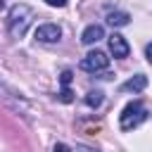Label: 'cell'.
<instances>
[{
  "label": "cell",
  "instance_id": "5",
  "mask_svg": "<svg viewBox=\"0 0 152 152\" xmlns=\"http://www.w3.org/2000/svg\"><path fill=\"white\" fill-rule=\"evenodd\" d=\"M107 43H109V52H112L116 59H124V57H128L131 48H128V43H126V38H124L121 33H112V36L107 38Z\"/></svg>",
  "mask_w": 152,
  "mask_h": 152
},
{
  "label": "cell",
  "instance_id": "13",
  "mask_svg": "<svg viewBox=\"0 0 152 152\" xmlns=\"http://www.w3.org/2000/svg\"><path fill=\"white\" fill-rule=\"evenodd\" d=\"M55 152H71V147L64 145V142H57V145H55Z\"/></svg>",
  "mask_w": 152,
  "mask_h": 152
},
{
  "label": "cell",
  "instance_id": "16",
  "mask_svg": "<svg viewBox=\"0 0 152 152\" xmlns=\"http://www.w3.org/2000/svg\"><path fill=\"white\" fill-rule=\"evenodd\" d=\"M2 7H5V0H0V10H2Z\"/></svg>",
  "mask_w": 152,
  "mask_h": 152
},
{
  "label": "cell",
  "instance_id": "1",
  "mask_svg": "<svg viewBox=\"0 0 152 152\" xmlns=\"http://www.w3.org/2000/svg\"><path fill=\"white\" fill-rule=\"evenodd\" d=\"M33 21V10L28 5H14L10 10V19H7V28L14 38H21L26 33V28Z\"/></svg>",
  "mask_w": 152,
  "mask_h": 152
},
{
  "label": "cell",
  "instance_id": "14",
  "mask_svg": "<svg viewBox=\"0 0 152 152\" xmlns=\"http://www.w3.org/2000/svg\"><path fill=\"white\" fill-rule=\"evenodd\" d=\"M145 57H147V62L152 64V43H147V48H145Z\"/></svg>",
  "mask_w": 152,
  "mask_h": 152
},
{
  "label": "cell",
  "instance_id": "4",
  "mask_svg": "<svg viewBox=\"0 0 152 152\" xmlns=\"http://www.w3.org/2000/svg\"><path fill=\"white\" fill-rule=\"evenodd\" d=\"M62 38V28L57 24H40L36 28V40L40 43H57Z\"/></svg>",
  "mask_w": 152,
  "mask_h": 152
},
{
  "label": "cell",
  "instance_id": "3",
  "mask_svg": "<svg viewBox=\"0 0 152 152\" xmlns=\"http://www.w3.org/2000/svg\"><path fill=\"white\" fill-rule=\"evenodd\" d=\"M107 66H109V57H107V52H102V50H93V52H88V55L81 59V69H83V71H90V74L104 71Z\"/></svg>",
  "mask_w": 152,
  "mask_h": 152
},
{
  "label": "cell",
  "instance_id": "12",
  "mask_svg": "<svg viewBox=\"0 0 152 152\" xmlns=\"http://www.w3.org/2000/svg\"><path fill=\"white\" fill-rule=\"evenodd\" d=\"M45 2H48L50 7H66V2H69V0H45Z\"/></svg>",
  "mask_w": 152,
  "mask_h": 152
},
{
  "label": "cell",
  "instance_id": "10",
  "mask_svg": "<svg viewBox=\"0 0 152 152\" xmlns=\"http://www.w3.org/2000/svg\"><path fill=\"white\" fill-rule=\"evenodd\" d=\"M57 100H59V102H64V104H69V102H74V93L69 90V86L59 90V95H57Z\"/></svg>",
  "mask_w": 152,
  "mask_h": 152
},
{
  "label": "cell",
  "instance_id": "15",
  "mask_svg": "<svg viewBox=\"0 0 152 152\" xmlns=\"http://www.w3.org/2000/svg\"><path fill=\"white\" fill-rule=\"evenodd\" d=\"M78 152H97V150H93V147H86V145H78Z\"/></svg>",
  "mask_w": 152,
  "mask_h": 152
},
{
  "label": "cell",
  "instance_id": "11",
  "mask_svg": "<svg viewBox=\"0 0 152 152\" xmlns=\"http://www.w3.org/2000/svg\"><path fill=\"white\" fill-rule=\"evenodd\" d=\"M71 78H74V74H71V71L66 69V71H62V76H59V83H62V86L66 88V86L71 83Z\"/></svg>",
  "mask_w": 152,
  "mask_h": 152
},
{
  "label": "cell",
  "instance_id": "9",
  "mask_svg": "<svg viewBox=\"0 0 152 152\" xmlns=\"http://www.w3.org/2000/svg\"><path fill=\"white\" fill-rule=\"evenodd\" d=\"M86 104H88V107H100V104H102V93H100V90H90V93L86 95Z\"/></svg>",
  "mask_w": 152,
  "mask_h": 152
},
{
  "label": "cell",
  "instance_id": "2",
  "mask_svg": "<svg viewBox=\"0 0 152 152\" xmlns=\"http://www.w3.org/2000/svg\"><path fill=\"white\" fill-rule=\"evenodd\" d=\"M145 119H147L145 107H142L140 102H128V104L124 107L121 116H119V126H121V131H133V128H138Z\"/></svg>",
  "mask_w": 152,
  "mask_h": 152
},
{
  "label": "cell",
  "instance_id": "6",
  "mask_svg": "<svg viewBox=\"0 0 152 152\" xmlns=\"http://www.w3.org/2000/svg\"><path fill=\"white\" fill-rule=\"evenodd\" d=\"M100 38H104V28H102L100 24H90V26H86L83 33H81V43H83V45H93V43H97Z\"/></svg>",
  "mask_w": 152,
  "mask_h": 152
},
{
  "label": "cell",
  "instance_id": "7",
  "mask_svg": "<svg viewBox=\"0 0 152 152\" xmlns=\"http://www.w3.org/2000/svg\"><path fill=\"white\" fill-rule=\"evenodd\" d=\"M145 88H147V76H142V74L131 76V78L121 86L124 93H140V90H145Z\"/></svg>",
  "mask_w": 152,
  "mask_h": 152
},
{
  "label": "cell",
  "instance_id": "8",
  "mask_svg": "<svg viewBox=\"0 0 152 152\" xmlns=\"http://www.w3.org/2000/svg\"><path fill=\"white\" fill-rule=\"evenodd\" d=\"M128 21H131V14L128 12H121V10L107 12V24L109 26H126Z\"/></svg>",
  "mask_w": 152,
  "mask_h": 152
}]
</instances>
